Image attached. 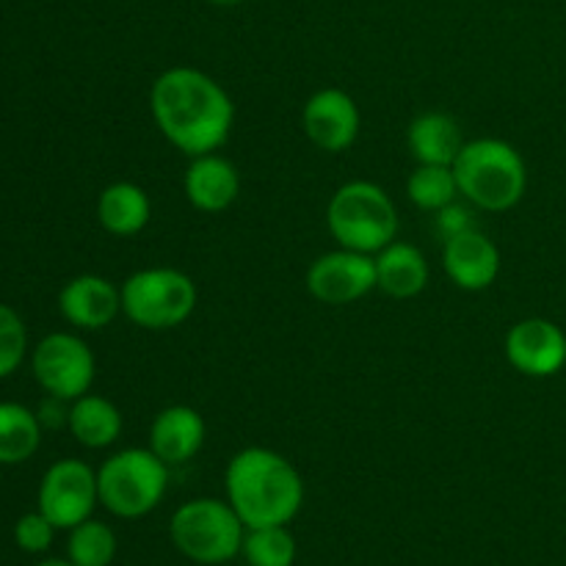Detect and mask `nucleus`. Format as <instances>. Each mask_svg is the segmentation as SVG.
I'll use <instances>...</instances> for the list:
<instances>
[{"label":"nucleus","mask_w":566,"mask_h":566,"mask_svg":"<svg viewBox=\"0 0 566 566\" xmlns=\"http://www.w3.org/2000/svg\"><path fill=\"white\" fill-rule=\"evenodd\" d=\"M241 553L249 566H293V562H296V539L287 531V525L247 528Z\"/></svg>","instance_id":"5701e85b"},{"label":"nucleus","mask_w":566,"mask_h":566,"mask_svg":"<svg viewBox=\"0 0 566 566\" xmlns=\"http://www.w3.org/2000/svg\"><path fill=\"white\" fill-rule=\"evenodd\" d=\"M208 3H213V6H238V3H243V0H208Z\"/></svg>","instance_id":"c756f323"},{"label":"nucleus","mask_w":566,"mask_h":566,"mask_svg":"<svg viewBox=\"0 0 566 566\" xmlns=\"http://www.w3.org/2000/svg\"><path fill=\"white\" fill-rule=\"evenodd\" d=\"M149 111L166 142L191 158L224 147L235 125L227 88L197 66L160 72L149 92Z\"/></svg>","instance_id":"f257e3e1"},{"label":"nucleus","mask_w":566,"mask_h":566,"mask_svg":"<svg viewBox=\"0 0 566 566\" xmlns=\"http://www.w3.org/2000/svg\"><path fill=\"white\" fill-rule=\"evenodd\" d=\"M407 197L420 210H431V213L457 202L459 182L457 175H453V166L418 164V169L407 180Z\"/></svg>","instance_id":"4be33fe9"},{"label":"nucleus","mask_w":566,"mask_h":566,"mask_svg":"<svg viewBox=\"0 0 566 566\" xmlns=\"http://www.w3.org/2000/svg\"><path fill=\"white\" fill-rule=\"evenodd\" d=\"M169 490V464L153 448H125L97 470L99 503L114 517L142 520L160 506Z\"/></svg>","instance_id":"39448f33"},{"label":"nucleus","mask_w":566,"mask_h":566,"mask_svg":"<svg viewBox=\"0 0 566 566\" xmlns=\"http://www.w3.org/2000/svg\"><path fill=\"white\" fill-rule=\"evenodd\" d=\"M359 116L357 103L343 88H321L304 103L302 127L310 142L324 153H346L359 136Z\"/></svg>","instance_id":"f8f14e48"},{"label":"nucleus","mask_w":566,"mask_h":566,"mask_svg":"<svg viewBox=\"0 0 566 566\" xmlns=\"http://www.w3.org/2000/svg\"><path fill=\"white\" fill-rule=\"evenodd\" d=\"M473 227H475L473 213H470L468 208H462V205L451 202L442 210H437V232L442 235V241H446V238L459 235V232L473 230Z\"/></svg>","instance_id":"bb28decb"},{"label":"nucleus","mask_w":566,"mask_h":566,"mask_svg":"<svg viewBox=\"0 0 566 566\" xmlns=\"http://www.w3.org/2000/svg\"><path fill=\"white\" fill-rule=\"evenodd\" d=\"M199 302L197 282L180 269L153 265L122 282V315L149 332L182 326Z\"/></svg>","instance_id":"423d86ee"},{"label":"nucleus","mask_w":566,"mask_h":566,"mask_svg":"<svg viewBox=\"0 0 566 566\" xmlns=\"http://www.w3.org/2000/svg\"><path fill=\"white\" fill-rule=\"evenodd\" d=\"M407 147L418 164L453 166L464 147L462 127L451 114L442 111H426L409 122Z\"/></svg>","instance_id":"6ab92c4d"},{"label":"nucleus","mask_w":566,"mask_h":566,"mask_svg":"<svg viewBox=\"0 0 566 566\" xmlns=\"http://www.w3.org/2000/svg\"><path fill=\"white\" fill-rule=\"evenodd\" d=\"M66 556L75 566H111L116 556V536L99 520L88 517L86 523L70 528Z\"/></svg>","instance_id":"b1692460"},{"label":"nucleus","mask_w":566,"mask_h":566,"mask_svg":"<svg viewBox=\"0 0 566 566\" xmlns=\"http://www.w3.org/2000/svg\"><path fill=\"white\" fill-rule=\"evenodd\" d=\"M28 352V332L22 324L20 315L9 307L0 304V379L14 374L22 365Z\"/></svg>","instance_id":"393cba45"},{"label":"nucleus","mask_w":566,"mask_h":566,"mask_svg":"<svg viewBox=\"0 0 566 566\" xmlns=\"http://www.w3.org/2000/svg\"><path fill=\"white\" fill-rule=\"evenodd\" d=\"M171 542L193 564H227L241 553L247 525L230 506V501L197 497L186 501L169 523Z\"/></svg>","instance_id":"0eeeda50"},{"label":"nucleus","mask_w":566,"mask_h":566,"mask_svg":"<svg viewBox=\"0 0 566 566\" xmlns=\"http://www.w3.org/2000/svg\"><path fill=\"white\" fill-rule=\"evenodd\" d=\"M205 420L188 403H175L155 415L153 426H149V448L158 453L169 468L186 464L202 451L205 446Z\"/></svg>","instance_id":"dca6fc26"},{"label":"nucleus","mask_w":566,"mask_h":566,"mask_svg":"<svg viewBox=\"0 0 566 566\" xmlns=\"http://www.w3.org/2000/svg\"><path fill=\"white\" fill-rule=\"evenodd\" d=\"M36 566H75L72 562H61V558H50V562H42V564H36Z\"/></svg>","instance_id":"c85d7f7f"},{"label":"nucleus","mask_w":566,"mask_h":566,"mask_svg":"<svg viewBox=\"0 0 566 566\" xmlns=\"http://www.w3.org/2000/svg\"><path fill=\"white\" fill-rule=\"evenodd\" d=\"M376 287L374 254L335 249L315 258L307 269V291L321 304L343 307L368 296Z\"/></svg>","instance_id":"9d476101"},{"label":"nucleus","mask_w":566,"mask_h":566,"mask_svg":"<svg viewBox=\"0 0 566 566\" xmlns=\"http://www.w3.org/2000/svg\"><path fill=\"white\" fill-rule=\"evenodd\" d=\"M55 525L42 512L22 514L14 525V542L25 553H44L53 545Z\"/></svg>","instance_id":"a878e982"},{"label":"nucleus","mask_w":566,"mask_h":566,"mask_svg":"<svg viewBox=\"0 0 566 566\" xmlns=\"http://www.w3.org/2000/svg\"><path fill=\"white\" fill-rule=\"evenodd\" d=\"M442 269H446L448 280L462 291H486L495 285L497 274H501V249L479 227H473V230L446 238Z\"/></svg>","instance_id":"ddd939ff"},{"label":"nucleus","mask_w":566,"mask_h":566,"mask_svg":"<svg viewBox=\"0 0 566 566\" xmlns=\"http://www.w3.org/2000/svg\"><path fill=\"white\" fill-rule=\"evenodd\" d=\"M326 227L337 247L376 254L396 241L398 210L390 193L370 180L343 182L326 208Z\"/></svg>","instance_id":"20e7f679"},{"label":"nucleus","mask_w":566,"mask_h":566,"mask_svg":"<svg viewBox=\"0 0 566 566\" xmlns=\"http://www.w3.org/2000/svg\"><path fill=\"white\" fill-rule=\"evenodd\" d=\"M97 503V470H92L81 459H61L50 464L39 484V512L55 528L70 531L86 523Z\"/></svg>","instance_id":"1a4fd4ad"},{"label":"nucleus","mask_w":566,"mask_h":566,"mask_svg":"<svg viewBox=\"0 0 566 566\" xmlns=\"http://www.w3.org/2000/svg\"><path fill=\"white\" fill-rule=\"evenodd\" d=\"M459 193L486 213H503L520 205L528 188V166L520 149L503 138L464 142L453 160Z\"/></svg>","instance_id":"7ed1b4c3"},{"label":"nucleus","mask_w":566,"mask_h":566,"mask_svg":"<svg viewBox=\"0 0 566 566\" xmlns=\"http://www.w3.org/2000/svg\"><path fill=\"white\" fill-rule=\"evenodd\" d=\"M376 287L392 298H415L429 285V260L418 247L407 241L387 243L374 254Z\"/></svg>","instance_id":"f3484780"},{"label":"nucleus","mask_w":566,"mask_h":566,"mask_svg":"<svg viewBox=\"0 0 566 566\" xmlns=\"http://www.w3.org/2000/svg\"><path fill=\"white\" fill-rule=\"evenodd\" d=\"M42 423L22 403H0V464H22L42 446Z\"/></svg>","instance_id":"412c9836"},{"label":"nucleus","mask_w":566,"mask_h":566,"mask_svg":"<svg viewBox=\"0 0 566 566\" xmlns=\"http://www.w3.org/2000/svg\"><path fill=\"white\" fill-rule=\"evenodd\" d=\"M31 370L48 396L75 401L92 390L97 363L83 337L72 332H53L33 348Z\"/></svg>","instance_id":"6e6552de"},{"label":"nucleus","mask_w":566,"mask_h":566,"mask_svg":"<svg viewBox=\"0 0 566 566\" xmlns=\"http://www.w3.org/2000/svg\"><path fill=\"white\" fill-rule=\"evenodd\" d=\"M59 310L77 329H105L122 313V287L99 274L72 276L61 287Z\"/></svg>","instance_id":"4468645a"},{"label":"nucleus","mask_w":566,"mask_h":566,"mask_svg":"<svg viewBox=\"0 0 566 566\" xmlns=\"http://www.w3.org/2000/svg\"><path fill=\"white\" fill-rule=\"evenodd\" d=\"M227 501L247 528L287 525L304 503V481L291 459L271 448H243L224 473Z\"/></svg>","instance_id":"f03ea898"},{"label":"nucleus","mask_w":566,"mask_h":566,"mask_svg":"<svg viewBox=\"0 0 566 566\" xmlns=\"http://www.w3.org/2000/svg\"><path fill=\"white\" fill-rule=\"evenodd\" d=\"M182 191H186L191 208L202 210V213H221L235 205L238 193H241V175L224 155H197L182 177Z\"/></svg>","instance_id":"2eb2a0df"},{"label":"nucleus","mask_w":566,"mask_h":566,"mask_svg":"<svg viewBox=\"0 0 566 566\" xmlns=\"http://www.w3.org/2000/svg\"><path fill=\"white\" fill-rule=\"evenodd\" d=\"M36 418L42 423V429H61V426L70 423V409L64 407V398L48 396L39 403Z\"/></svg>","instance_id":"cd10ccee"},{"label":"nucleus","mask_w":566,"mask_h":566,"mask_svg":"<svg viewBox=\"0 0 566 566\" xmlns=\"http://www.w3.org/2000/svg\"><path fill=\"white\" fill-rule=\"evenodd\" d=\"M66 429L72 431V437H75L83 448L99 451V448L114 446L122 437V412L114 401H108V398L86 392V396L72 401Z\"/></svg>","instance_id":"aec40b11"},{"label":"nucleus","mask_w":566,"mask_h":566,"mask_svg":"<svg viewBox=\"0 0 566 566\" xmlns=\"http://www.w3.org/2000/svg\"><path fill=\"white\" fill-rule=\"evenodd\" d=\"M153 219V202L142 186L130 180L111 182L97 197V221L116 238H133L147 230Z\"/></svg>","instance_id":"a211bd4d"},{"label":"nucleus","mask_w":566,"mask_h":566,"mask_svg":"<svg viewBox=\"0 0 566 566\" xmlns=\"http://www.w3.org/2000/svg\"><path fill=\"white\" fill-rule=\"evenodd\" d=\"M503 352L517 374L547 379L566 365V335L547 318H523L506 332Z\"/></svg>","instance_id":"9b49d317"}]
</instances>
